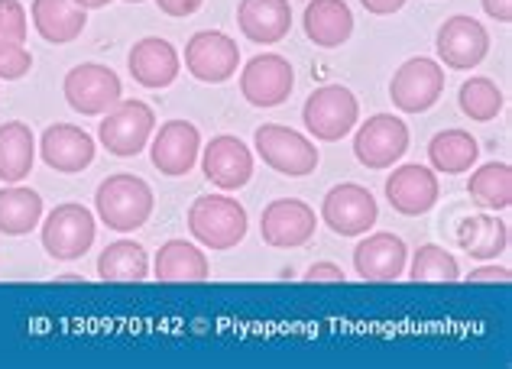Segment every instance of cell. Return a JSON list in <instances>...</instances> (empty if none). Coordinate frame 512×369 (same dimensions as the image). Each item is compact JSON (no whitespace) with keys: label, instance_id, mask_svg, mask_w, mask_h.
Instances as JSON below:
<instances>
[{"label":"cell","instance_id":"obj_1","mask_svg":"<svg viewBox=\"0 0 512 369\" xmlns=\"http://www.w3.org/2000/svg\"><path fill=\"white\" fill-rule=\"evenodd\" d=\"M153 208H156L153 188L146 185L140 175H130V172L107 175V179L98 185V191H94V211H98V221L107 230H117V234H133V230H140L153 217Z\"/></svg>","mask_w":512,"mask_h":369},{"label":"cell","instance_id":"obj_2","mask_svg":"<svg viewBox=\"0 0 512 369\" xmlns=\"http://www.w3.org/2000/svg\"><path fill=\"white\" fill-rule=\"evenodd\" d=\"M188 234L195 243L208 246V250H234L237 243H244L250 217L244 204H237L227 195H201L188 208Z\"/></svg>","mask_w":512,"mask_h":369},{"label":"cell","instance_id":"obj_3","mask_svg":"<svg viewBox=\"0 0 512 369\" xmlns=\"http://www.w3.org/2000/svg\"><path fill=\"white\" fill-rule=\"evenodd\" d=\"M305 130L321 143H338L347 133H354L360 123V101L344 85H321L308 94L302 107Z\"/></svg>","mask_w":512,"mask_h":369},{"label":"cell","instance_id":"obj_4","mask_svg":"<svg viewBox=\"0 0 512 369\" xmlns=\"http://www.w3.org/2000/svg\"><path fill=\"white\" fill-rule=\"evenodd\" d=\"M253 146H256V156H260L269 169L279 175H289V179L312 175L321 159L318 146L308 140L305 133L282 127V123H263V127H256Z\"/></svg>","mask_w":512,"mask_h":369},{"label":"cell","instance_id":"obj_5","mask_svg":"<svg viewBox=\"0 0 512 369\" xmlns=\"http://www.w3.org/2000/svg\"><path fill=\"white\" fill-rule=\"evenodd\" d=\"M94 234H98V221L94 214L78 201H65L56 204L39 230V240H43V250L52 259H62V263H72V259H82L91 246Z\"/></svg>","mask_w":512,"mask_h":369},{"label":"cell","instance_id":"obj_6","mask_svg":"<svg viewBox=\"0 0 512 369\" xmlns=\"http://www.w3.org/2000/svg\"><path fill=\"white\" fill-rule=\"evenodd\" d=\"M153 130H156V111L150 104L120 98L111 111L104 114L101 127H98V140L111 156L133 159L150 146Z\"/></svg>","mask_w":512,"mask_h":369},{"label":"cell","instance_id":"obj_7","mask_svg":"<svg viewBox=\"0 0 512 369\" xmlns=\"http://www.w3.org/2000/svg\"><path fill=\"white\" fill-rule=\"evenodd\" d=\"M62 94L75 114L104 117L120 98H124V85H120V75L114 68H107L101 62H82L65 75Z\"/></svg>","mask_w":512,"mask_h":369},{"label":"cell","instance_id":"obj_8","mask_svg":"<svg viewBox=\"0 0 512 369\" xmlns=\"http://www.w3.org/2000/svg\"><path fill=\"white\" fill-rule=\"evenodd\" d=\"M444 81L448 78H444V68L438 59L428 56L406 59L396 68L393 81H389V101L402 114H425L441 101Z\"/></svg>","mask_w":512,"mask_h":369},{"label":"cell","instance_id":"obj_9","mask_svg":"<svg viewBox=\"0 0 512 369\" xmlns=\"http://www.w3.org/2000/svg\"><path fill=\"white\" fill-rule=\"evenodd\" d=\"M354 156L360 166H367L373 172L393 169L396 162L409 153V127L406 120H399L393 114H373L354 127Z\"/></svg>","mask_w":512,"mask_h":369},{"label":"cell","instance_id":"obj_10","mask_svg":"<svg viewBox=\"0 0 512 369\" xmlns=\"http://www.w3.org/2000/svg\"><path fill=\"white\" fill-rule=\"evenodd\" d=\"M376 217H380V204H376L373 191L357 182L334 185L321 201V221L338 237H363L373 230Z\"/></svg>","mask_w":512,"mask_h":369},{"label":"cell","instance_id":"obj_11","mask_svg":"<svg viewBox=\"0 0 512 369\" xmlns=\"http://www.w3.org/2000/svg\"><path fill=\"white\" fill-rule=\"evenodd\" d=\"M318 217L302 198H276L260 214V237L273 250H299L315 237Z\"/></svg>","mask_w":512,"mask_h":369},{"label":"cell","instance_id":"obj_12","mask_svg":"<svg viewBox=\"0 0 512 369\" xmlns=\"http://www.w3.org/2000/svg\"><path fill=\"white\" fill-rule=\"evenodd\" d=\"M438 62H444L454 72H470L477 68L490 52V33L480 20L467 17V13H454L441 26L435 36Z\"/></svg>","mask_w":512,"mask_h":369},{"label":"cell","instance_id":"obj_13","mask_svg":"<svg viewBox=\"0 0 512 369\" xmlns=\"http://www.w3.org/2000/svg\"><path fill=\"white\" fill-rule=\"evenodd\" d=\"M240 49L221 30H201L185 43V68L201 85H224L237 75Z\"/></svg>","mask_w":512,"mask_h":369},{"label":"cell","instance_id":"obj_14","mask_svg":"<svg viewBox=\"0 0 512 369\" xmlns=\"http://www.w3.org/2000/svg\"><path fill=\"white\" fill-rule=\"evenodd\" d=\"M295 88V72L286 56L279 52H263L253 56L244 72H240V94L253 107H279L282 101H289V94Z\"/></svg>","mask_w":512,"mask_h":369},{"label":"cell","instance_id":"obj_15","mask_svg":"<svg viewBox=\"0 0 512 369\" xmlns=\"http://www.w3.org/2000/svg\"><path fill=\"white\" fill-rule=\"evenodd\" d=\"M198 156L205 179L221 191H240L253 179V149L240 136H214Z\"/></svg>","mask_w":512,"mask_h":369},{"label":"cell","instance_id":"obj_16","mask_svg":"<svg viewBox=\"0 0 512 369\" xmlns=\"http://www.w3.org/2000/svg\"><path fill=\"white\" fill-rule=\"evenodd\" d=\"M201 153V133L192 120H166L150 143L153 169L166 179H182L195 169Z\"/></svg>","mask_w":512,"mask_h":369},{"label":"cell","instance_id":"obj_17","mask_svg":"<svg viewBox=\"0 0 512 369\" xmlns=\"http://www.w3.org/2000/svg\"><path fill=\"white\" fill-rule=\"evenodd\" d=\"M441 185L435 169L419 166V162H406L396 166L393 175L386 179V201L393 204V211L402 217H422L438 204Z\"/></svg>","mask_w":512,"mask_h":369},{"label":"cell","instance_id":"obj_18","mask_svg":"<svg viewBox=\"0 0 512 369\" xmlns=\"http://www.w3.org/2000/svg\"><path fill=\"white\" fill-rule=\"evenodd\" d=\"M406 263V240L389 234V230L367 234L354 250V272L363 282H396L406 276Z\"/></svg>","mask_w":512,"mask_h":369},{"label":"cell","instance_id":"obj_19","mask_svg":"<svg viewBox=\"0 0 512 369\" xmlns=\"http://www.w3.org/2000/svg\"><path fill=\"white\" fill-rule=\"evenodd\" d=\"M127 68L137 85L150 88V91H163L169 88L182 72V59L169 39L159 36H143L140 43H133L130 56H127Z\"/></svg>","mask_w":512,"mask_h":369},{"label":"cell","instance_id":"obj_20","mask_svg":"<svg viewBox=\"0 0 512 369\" xmlns=\"http://www.w3.org/2000/svg\"><path fill=\"white\" fill-rule=\"evenodd\" d=\"M39 156H43L49 169L62 175H78L94 162V140L82 127L52 123V127H46L43 140H39Z\"/></svg>","mask_w":512,"mask_h":369},{"label":"cell","instance_id":"obj_21","mask_svg":"<svg viewBox=\"0 0 512 369\" xmlns=\"http://www.w3.org/2000/svg\"><path fill=\"white\" fill-rule=\"evenodd\" d=\"M237 26L250 43L276 46L292 30V7L289 0H240Z\"/></svg>","mask_w":512,"mask_h":369},{"label":"cell","instance_id":"obj_22","mask_svg":"<svg viewBox=\"0 0 512 369\" xmlns=\"http://www.w3.org/2000/svg\"><path fill=\"white\" fill-rule=\"evenodd\" d=\"M302 30L318 49H341L354 33V13L347 0H308L302 13Z\"/></svg>","mask_w":512,"mask_h":369},{"label":"cell","instance_id":"obj_23","mask_svg":"<svg viewBox=\"0 0 512 369\" xmlns=\"http://www.w3.org/2000/svg\"><path fill=\"white\" fill-rule=\"evenodd\" d=\"M150 269L156 282H169V285H198V282H208L211 276L208 256L201 253L198 243H188V240H166L159 246Z\"/></svg>","mask_w":512,"mask_h":369},{"label":"cell","instance_id":"obj_24","mask_svg":"<svg viewBox=\"0 0 512 369\" xmlns=\"http://www.w3.org/2000/svg\"><path fill=\"white\" fill-rule=\"evenodd\" d=\"M30 20L33 30L46 39V43H75L85 33L88 10H82L75 0H33L30 4Z\"/></svg>","mask_w":512,"mask_h":369},{"label":"cell","instance_id":"obj_25","mask_svg":"<svg viewBox=\"0 0 512 369\" xmlns=\"http://www.w3.org/2000/svg\"><path fill=\"white\" fill-rule=\"evenodd\" d=\"M98 276L101 282L114 285H137L150 279V253L137 240H114L107 243L98 256Z\"/></svg>","mask_w":512,"mask_h":369},{"label":"cell","instance_id":"obj_26","mask_svg":"<svg viewBox=\"0 0 512 369\" xmlns=\"http://www.w3.org/2000/svg\"><path fill=\"white\" fill-rule=\"evenodd\" d=\"M457 246L474 259H496L509 250V224L493 211L470 214L457 224Z\"/></svg>","mask_w":512,"mask_h":369},{"label":"cell","instance_id":"obj_27","mask_svg":"<svg viewBox=\"0 0 512 369\" xmlns=\"http://www.w3.org/2000/svg\"><path fill=\"white\" fill-rule=\"evenodd\" d=\"M36 162V140L33 130L23 120H7L0 127V182L17 185L30 179Z\"/></svg>","mask_w":512,"mask_h":369},{"label":"cell","instance_id":"obj_28","mask_svg":"<svg viewBox=\"0 0 512 369\" xmlns=\"http://www.w3.org/2000/svg\"><path fill=\"white\" fill-rule=\"evenodd\" d=\"M480 143L467 130H441L428 143V162L441 175H464L477 166Z\"/></svg>","mask_w":512,"mask_h":369},{"label":"cell","instance_id":"obj_29","mask_svg":"<svg viewBox=\"0 0 512 369\" xmlns=\"http://www.w3.org/2000/svg\"><path fill=\"white\" fill-rule=\"evenodd\" d=\"M43 224V195L26 185L0 188V234L26 237L30 230Z\"/></svg>","mask_w":512,"mask_h":369},{"label":"cell","instance_id":"obj_30","mask_svg":"<svg viewBox=\"0 0 512 369\" xmlns=\"http://www.w3.org/2000/svg\"><path fill=\"white\" fill-rule=\"evenodd\" d=\"M467 195L480 211H509L512 208V166L509 162H487L477 166L467 179Z\"/></svg>","mask_w":512,"mask_h":369},{"label":"cell","instance_id":"obj_31","mask_svg":"<svg viewBox=\"0 0 512 369\" xmlns=\"http://www.w3.org/2000/svg\"><path fill=\"white\" fill-rule=\"evenodd\" d=\"M409 279L422 285H451L461 279V266H457L451 250H444L438 243H422L419 250L412 253Z\"/></svg>","mask_w":512,"mask_h":369},{"label":"cell","instance_id":"obj_32","mask_svg":"<svg viewBox=\"0 0 512 369\" xmlns=\"http://www.w3.org/2000/svg\"><path fill=\"white\" fill-rule=\"evenodd\" d=\"M503 91L496 88V81L483 78V75H474L467 78L461 91H457V107H461V114L470 117L474 123H490L503 114Z\"/></svg>","mask_w":512,"mask_h":369},{"label":"cell","instance_id":"obj_33","mask_svg":"<svg viewBox=\"0 0 512 369\" xmlns=\"http://www.w3.org/2000/svg\"><path fill=\"white\" fill-rule=\"evenodd\" d=\"M30 36V17L20 0H0V43H26Z\"/></svg>","mask_w":512,"mask_h":369},{"label":"cell","instance_id":"obj_34","mask_svg":"<svg viewBox=\"0 0 512 369\" xmlns=\"http://www.w3.org/2000/svg\"><path fill=\"white\" fill-rule=\"evenodd\" d=\"M33 52L20 43H0V81H20L30 75Z\"/></svg>","mask_w":512,"mask_h":369},{"label":"cell","instance_id":"obj_35","mask_svg":"<svg viewBox=\"0 0 512 369\" xmlns=\"http://www.w3.org/2000/svg\"><path fill=\"white\" fill-rule=\"evenodd\" d=\"M467 282L470 285H509L512 272L506 266H480V269H470Z\"/></svg>","mask_w":512,"mask_h":369},{"label":"cell","instance_id":"obj_36","mask_svg":"<svg viewBox=\"0 0 512 369\" xmlns=\"http://www.w3.org/2000/svg\"><path fill=\"white\" fill-rule=\"evenodd\" d=\"M201 4H205V0H156V7L163 10L166 17H175V20L192 17V13L201 10Z\"/></svg>","mask_w":512,"mask_h":369},{"label":"cell","instance_id":"obj_37","mask_svg":"<svg viewBox=\"0 0 512 369\" xmlns=\"http://www.w3.org/2000/svg\"><path fill=\"white\" fill-rule=\"evenodd\" d=\"M305 282H344V269L334 263H315L308 266Z\"/></svg>","mask_w":512,"mask_h":369},{"label":"cell","instance_id":"obj_38","mask_svg":"<svg viewBox=\"0 0 512 369\" xmlns=\"http://www.w3.org/2000/svg\"><path fill=\"white\" fill-rule=\"evenodd\" d=\"M360 7L373 17H389V13H399L406 7V0H360Z\"/></svg>","mask_w":512,"mask_h":369},{"label":"cell","instance_id":"obj_39","mask_svg":"<svg viewBox=\"0 0 512 369\" xmlns=\"http://www.w3.org/2000/svg\"><path fill=\"white\" fill-rule=\"evenodd\" d=\"M483 13L496 23H509L512 20V0H480Z\"/></svg>","mask_w":512,"mask_h":369},{"label":"cell","instance_id":"obj_40","mask_svg":"<svg viewBox=\"0 0 512 369\" xmlns=\"http://www.w3.org/2000/svg\"><path fill=\"white\" fill-rule=\"evenodd\" d=\"M75 4L82 7V10H101V7L111 4V0H75Z\"/></svg>","mask_w":512,"mask_h":369},{"label":"cell","instance_id":"obj_41","mask_svg":"<svg viewBox=\"0 0 512 369\" xmlns=\"http://www.w3.org/2000/svg\"><path fill=\"white\" fill-rule=\"evenodd\" d=\"M124 4H140V0H124Z\"/></svg>","mask_w":512,"mask_h":369}]
</instances>
